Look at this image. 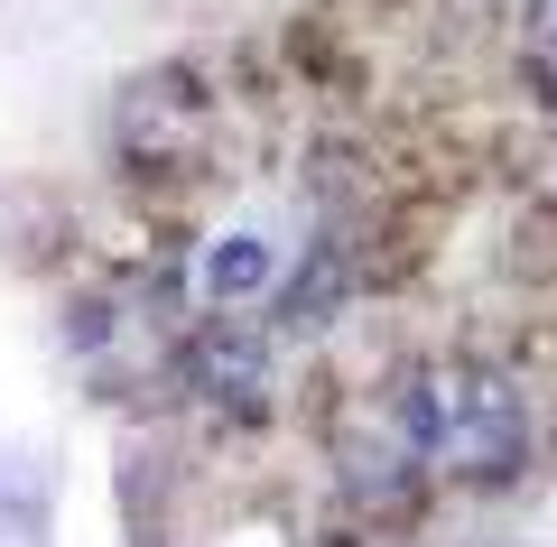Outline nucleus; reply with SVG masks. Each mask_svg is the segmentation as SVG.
<instances>
[{
	"label": "nucleus",
	"mask_w": 557,
	"mask_h": 547,
	"mask_svg": "<svg viewBox=\"0 0 557 547\" xmlns=\"http://www.w3.org/2000/svg\"><path fill=\"white\" fill-rule=\"evenodd\" d=\"M399 427L418 436L428 464H446L456 483H511L530 464V409H520V381L493 362H428L391 390Z\"/></svg>",
	"instance_id": "f257e3e1"
},
{
	"label": "nucleus",
	"mask_w": 557,
	"mask_h": 547,
	"mask_svg": "<svg viewBox=\"0 0 557 547\" xmlns=\"http://www.w3.org/2000/svg\"><path fill=\"white\" fill-rule=\"evenodd\" d=\"M344 297H354V241L325 233V241H307L298 278L270 297V325H278V334H317V325H335Z\"/></svg>",
	"instance_id": "7ed1b4c3"
},
{
	"label": "nucleus",
	"mask_w": 557,
	"mask_h": 547,
	"mask_svg": "<svg viewBox=\"0 0 557 547\" xmlns=\"http://www.w3.org/2000/svg\"><path fill=\"white\" fill-rule=\"evenodd\" d=\"M260 288H270V241L233 233V241H214V251H205V297H214V307H233V297H260Z\"/></svg>",
	"instance_id": "20e7f679"
},
{
	"label": "nucleus",
	"mask_w": 557,
	"mask_h": 547,
	"mask_svg": "<svg viewBox=\"0 0 557 547\" xmlns=\"http://www.w3.org/2000/svg\"><path fill=\"white\" fill-rule=\"evenodd\" d=\"M186 381H196L214 409H260V390H270V344H260L251 325H205L196 344H186Z\"/></svg>",
	"instance_id": "f03ea898"
},
{
	"label": "nucleus",
	"mask_w": 557,
	"mask_h": 547,
	"mask_svg": "<svg viewBox=\"0 0 557 547\" xmlns=\"http://www.w3.org/2000/svg\"><path fill=\"white\" fill-rule=\"evenodd\" d=\"M539 47H557V0H539Z\"/></svg>",
	"instance_id": "39448f33"
}]
</instances>
